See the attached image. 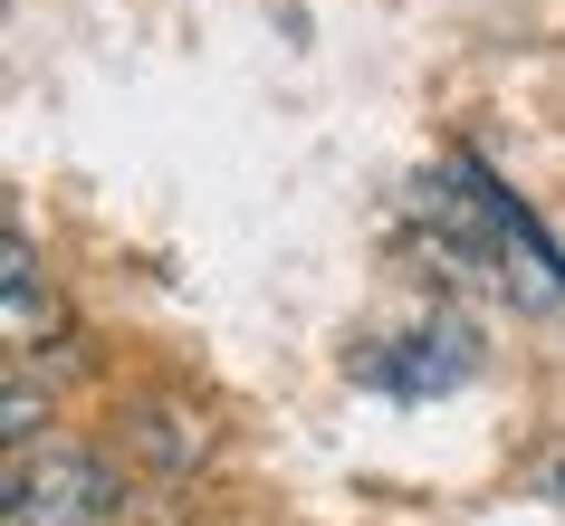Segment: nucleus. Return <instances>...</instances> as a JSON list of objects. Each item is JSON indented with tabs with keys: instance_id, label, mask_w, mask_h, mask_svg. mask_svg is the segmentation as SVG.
Segmentation results:
<instances>
[{
	"instance_id": "f257e3e1",
	"label": "nucleus",
	"mask_w": 565,
	"mask_h": 526,
	"mask_svg": "<svg viewBox=\"0 0 565 526\" xmlns=\"http://www.w3.org/2000/svg\"><path fill=\"white\" fill-rule=\"evenodd\" d=\"M125 507V469L87 440H30V450H10V526H106Z\"/></svg>"
},
{
	"instance_id": "f03ea898",
	"label": "nucleus",
	"mask_w": 565,
	"mask_h": 526,
	"mask_svg": "<svg viewBox=\"0 0 565 526\" xmlns=\"http://www.w3.org/2000/svg\"><path fill=\"white\" fill-rule=\"evenodd\" d=\"M470 325H413L403 345H374V354H355V374L364 383H384V393H450V383H470Z\"/></svg>"
},
{
	"instance_id": "7ed1b4c3",
	"label": "nucleus",
	"mask_w": 565,
	"mask_h": 526,
	"mask_svg": "<svg viewBox=\"0 0 565 526\" xmlns=\"http://www.w3.org/2000/svg\"><path fill=\"white\" fill-rule=\"evenodd\" d=\"M125 450L163 479H192L211 460V411L173 402V393H145V402H125Z\"/></svg>"
},
{
	"instance_id": "20e7f679",
	"label": "nucleus",
	"mask_w": 565,
	"mask_h": 526,
	"mask_svg": "<svg viewBox=\"0 0 565 526\" xmlns=\"http://www.w3.org/2000/svg\"><path fill=\"white\" fill-rule=\"evenodd\" d=\"M0 440H10V450L49 440V393H39L30 364H10V383H0Z\"/></svg>"
}]
</instances>
